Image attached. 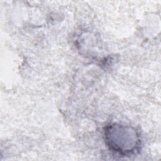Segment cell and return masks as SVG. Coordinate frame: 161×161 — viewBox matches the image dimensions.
Segmentation results:
<instances>
[{
    "label": "cell",
    "instance_id": "cell-1",
    "mask_svg": "<svg viewBox=\"0 0 161 161\" xmlns=\"http://www.w3.org/2000/svg\"><path fill=\"white\" fill-rule=\"evenodd\" d=\"M104 137L109 150L123 156L135 153L140 146L138 133L130 126L110 124L104 129Z\"/></svg>",
    "mask_w": 161,
    "mask_h": 161
}]
</instances>
